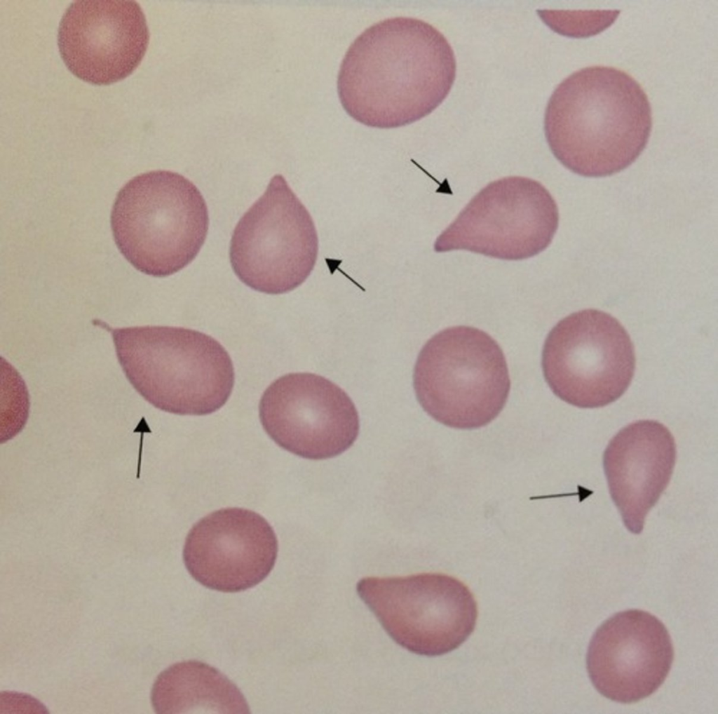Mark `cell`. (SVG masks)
Instances as JSON below:
<instances>
[{
  "label": "cell",
  "mask_w": 718,
  "mask_h": 714,
  "mask_svg": "<svg viewBox=\"0 0 718 714\" xmlns=\"http://www.w3.org/2000/svg\"><path fill=\"white\" fill-rule=\"evenodd\" d=\"M446 37L417 18L395 17L367 28L351 44L337 87L346 112L372 128L417 121L446 98L456 77Z\"/></svg>",
  "instance_id": "1"
},
{
  "label": "cell",
  "mask_w": 718,
  "mask_h": 714,
  "mask_svg": "<svg viewBox=\"0 0 718 714\" xmlns=\"http://www.w3.org/2000/svg\"><path fill=\"white\" fill-rule=\"evenodd\" d=\"M651 108L640 84L623 70L591 66L555 89L546 106L544 131L555 157L587 177L618 173L645 149Z\"/></svg>",
  "instance_id": "2"
},
{
  "label": "cell",
  "mask_w": 718,
  "mask_h": 714,
  "mask_svg": "<svg viewBox=\"0 0 718 714\" xmlns=\"http://www.w3.org/2000/svg\"><path fill=\"white\" fill-rule=\"evenodd\" d=\"M120 365L134 389L150 404L180 415H205L220 409L234 384L232 361L213 337L181 327L112 328Z\"/></svg>",
  "instance_id": "3"
},
{
  "label": "cell",
  "mask_w": 718,
  "mask_h": 714,
  "mask_svg": "<svg viewBox=\"0 0 718 714\" xmlns=\"http://www.w3.org/2000/svg\"><path fill=\"white\" fill-rule=\"evenodd\" d=\"M208 208L198 189L182 175L154 170L130 180L111 213L114 241L138 271L173 274L196 257L205 240Z\"/></svg>",
  "instance_id": "4"
},
{
  "label": "cell",
  "mask_w": 718,
  "mask_h": 714,
  "mask_svg": "<svg viewBox=\"0 0 718 714\" xmlns=\"http://www.w3.org/2000/svg\"><path fill=\"white\" fill-rule=\"evenodd\" d=\"M424 410L447 426L475 429L505 406L510 380L498 343L476 328L459 325L433 335L420 351L413 372Z\"/></svg>",
  "instance_id": "5"
},
{
  "label": "cell",
  "mask_w": 718,
  "mask_h": 714,
  "mask_svg": "<svg viewBox=\"0 0 718 714\" xmlns=\"http://www.w3.org/2000/svg\"><path fill=\"white\" fill-rule=\"evenodd\" d=\"M318 238L313 220L280 174L236 226L229 257L238 278L270 295L293 290L313 271Z\"/></svg>",
  "instance_id": "6"
},
{
  "label": "cell",
  "mask_w": 718,
  "mask_h": 714,
  "mask_svg": "<svg viewBox=\"0 0 718 714\" xmlns=\"http://www.w3.org/2000/svg\"><path fill=\"white\" fill-rule=\"evenodd\" d=\"M356 591L390 637L416 654L449 653L467 640L476 624L473 593L445 574L367 577L358 581Z\"/></svg>",
  "instance_id": "7"
},
{
  "label": "cell",
  "mask_w": 718,
  "mask_h": 714,
  "mask_svg": "<svg viewBox=\"0 0 718 714\" xmlns=\"http://www.w3.org/2000/svg\"><path fill=\"white\" fill-rule=\"evenodd\" d=\"M543 372L553 392L581 408L607 405L630 384L635 369L631 339L620 322L597 309L560 321L542 351Z\"/></svg>",
  "instance_id": "8"
},
{
  "label": "cell",
  "mask_w": 718,
  "mask_h": 714,
  "mask_svg": "<svg viewBox=\"0 0 718 714\" xmlns=\"http://www.w3.org/2000/svg\"><path fill=\"white\" fill-rule=\"evenodd\" d=\"M559 224L548 190L529 177L493 181L438 236L434 250H467L504 260L532 257L550 244Z\"/></svg>",
  "instance_id": "9"
},
{
  "label": "cell",
  "mask_w": 718,
  "mask_h": 714,
  "mask_svg": "<svg viewBox=\"0 0 718 714\" xmlns=\"http://www.w3.org/2000/svg\"><path fill=\"white\" fill-rule=\"evenodd\" d=\"M261 424L280 447L320 460L352 446L360 429L348 395L328 379L309 372L280 377L264 391L259 405Z\"/></svg>",
  "instance_id": "10"
},
{
  "label": "cell",
  "mask_w": 718,
  "mask_h": 714,
  "mask_svg": "<svg viewBox=\"0 0 718 714\" xmlns=\"http://www.w3.org/2000/svg\"><path fill=\"white\" fill-rule=\"evenodd\" d=\"M149 41L144 12L131 0H79L60 22L57 46L66 67L79 79L107 86L130 75Z\"/></svg>",
  "instance_id": "11"
},
{
  "label": "cell",
  "mask_w": 718,
  "mask_h": 714,
  "mask_svg": "<svg viewBox=\"0 0 718 714\" xmlns=\"http://www.w3.org/2000/svg\"><path fill=\"white\" fill-rule=\"evenodd\" d=\"M278 550L275 532L264 517L246 508H224L191 527L183 560L191 576L205 587L237 593L267 577Z\"/></svg>",
  "instance_id": "12"
},
{
  "label": "cell",
  "mask_w": 718,
  "mask_h": 714,
  "mask_svg": "<svg viewBox=\"0 0 718 714\" xmlns=\"http://www.w3.org/2000/svg\"><path fill=\"white\" fill-rule=\"evenodd\" d=\"M665 625L654 615L628 609L609 617L589 643L586 666L595 688L612 701L629 703L655 692L673 661Z\"/></svg>",
  "instance_id": "13"
},
{
  "label": "cell",
  "mask_w": 718,
  "mask_h": 714,
  "mask_svg": "<svg viewBox=\"0 0 718 714\" xmlns=\"http://www.w3.org/2000/svg\"><path fill=\"white\" fill-rule=\"evenodd\" d=\"M676 457L671 432L650 419L621 429L605 448L603 468L609 494L631 533L642 532L646 515L668 485Z\"/></svg>",
  "instance_id": "14"
},
{
  "label": "cell",
  "mask_w": 718,
  "mask_h": 714,
  "mask_svg": "<svg viewBox=\"0 0 718 714\" xmlns=\"http://www.w3.org/2000/svg\"><path fill=\"white\" fill-rule=\"evenodd\" d=\"M156 713H250L237 686L208 664L189 660L176 663L162 671L151 692Z\"/></svg>",
  "instance_id": "15"
}]
</instances>
